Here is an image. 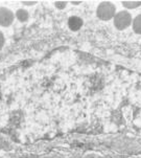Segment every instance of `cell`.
Here are the masks:
<instances>
[{
    "mask_svg": "<svg viewBox=\"0 0 141 158\" xmlns=\"http://www.w3.org/2000/svg\"><path fill=\"white\" fill-rule=\"evenodd\" d=\"M115 5L110 2H102L97 7V16L102 20H110L115 16Z\"/></svg>",
    "mask_w": 141,
    "mask_h": 158,
    "instance_id": "cell-1",
    "label": "cell"
},
{
    "mask_svg": "<svg viewBox=\"0 0 141 158\" xmlns=\"http://www.w3.org/2000/svg\"><path fill=\"white\" fill-rule=\"evenodd\" d=\"M132 22V17L130 13L126 12H119L118 14L115 15L114 17V25L118 29H126L129 27L130 24Z\"/></svg>",
    "mask_w": 141,
    "mask_h": 158,
    "instance_id": "cell-2",
    "label": "cell"
},
{
    "mask_svg": "<svg viewBox=\"0 0 141 158\" xmlns=\"http://www.w3.org/2000/svg\"><path fill=\"white\" fill-rule=\"evenodd\" d=\"M15 16L12 10L5 7H0V25L10 26L14 21Z\"/></svg>",
    "mask_w": 141,
    "mask_h": 158,
    "instance_id": "cell-3",
    "label": "cell"
},
{
    "mask_svg": "<svg viewBox=\"0 0 141 158\" xmlns=\"http://www.w3.org/2000/svg\"><path fill=\"white\" fill-rule=\"evenodd\" d=\"M68 25H69V28H70L71 31H79V29L82 27V25H83V20H82L79 17H75V16H73V17L69 18Z\"/></svg>",
    "mask_w": 141,
    "mask_h": 158,
    "instance_id": "cell-4",
    "label": "cell"
},
{
    "mask_svg": "<svg viewBox=\"0 0 141 158\" xmlns=\"http://www.w3.org/2000/svg\"><path fill=\"white\" fill-rule=\"evenodd\" d=\"M133 28H134V31L136 34L141 35V14L138 15L134 19V22H133Z\"/></svg>",
    "mask_w": 141,
    "mask_h": 158,
    "instance_id": "cell-5",
    "label": "cell"
},
{
    "mask_svg": "<svg viewBox=\"0 0 141 158\" xmlns=\"http://www.w3.org/2000/svg\"><path fill=\"white\" fill-rule=\"evenodd\" d=\"M16 16H17L18 20L21 21V22H25V21L28 20V13L26 12L25 10H18L17 13H16Z\"/></svg>",
    "mask_w": 141,
    "mask_h": 158,
    "instance_id": "cell-6",
    "label": "cell"
},
{
    "mask_svg": "<svg viewBox=\"0 0 141 158\" xmlns=\"http://www.w3.org/2000/svg\"><path fill=\"white\" fill-rule=\"evenodd\" d=\"M122 4L127 9H136L141 5V1H122Z\"/></svg>",
    "mask_w": 141,
    "mask_h": 158,
    "instance_id": "cell-7",
    "label": "cell"
},
{
    "mask_svg": "<svg viewBox=\"0 0 141 158\" xmlns=\"http://www.w3.org/2000/svg\"><path fill=\"white\" fill-rule=\"evenodd\" d=\"M66 3H67L66 1H55L54 2V5L58 7V9L62 10V9H64V7L66 6Z\"/></svg>",
    "mask_w": 141,
    "mask_h": 158,
    "instance_id": "cell-8",
    "label": "cell"
},
{
    "mask_svg": "<svg viewBox=\"0 0 141 158\" xmlns=\"http://www.w3.org/2000/svg\"><path fill=\"white\" fill-rule=\"evenodd\" d=\"M3 44H4V37L1 31H0V49L2 48V46H3Z\"/></svg>",
    "mask_w": 141,
    "mask_h": 158,
    "instance_id": "cell-9",
    "label": "cell"
},
{
    "mask_svg": "<svg viewBox=\"0 0 141 158\" xmlns=\"http://www.w3.org/2000/svg\"><path fill=\"white\" fill-rule=\"evenodd\" d=\"M22 3L26 5H33V4H36L37 1H22Z\"/></svg>",
    "mask_w": 141,
    "mask_h": 158,
    "instance_id": "cell-10",
    "label": "cell"
},
{
    "mask_svg": "<svg viewBox=\"0 0 141 158\" xmlns=\"http://www.w3.org/2000/svg\"><path fill=\"white\" fill-rule=\"evenodd\" d=\"M72 3H74V4H79V3H81V1H72Z\"/></svg>",
    "mask_w": 141,
    "mask_h": 158,
    "instance_id": "cell-11",
    "label": "cell"
}]
</instances>
